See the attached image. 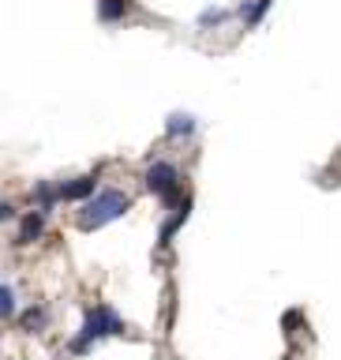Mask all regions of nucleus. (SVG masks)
<instances>
[{"label": "nucleus", "mask_w": 341, "mask_h": 360, "mask_svg": "<svg viewBox=\"0 0 341 360\" xmlns=\"http://www.w3.org/2000/svg\"><path fill=\"white\" fill-rule=\"evenodd\" d=\"M270 4H274V0H255V4H244V8H240V15L255 27V22L266 15V8H270Z\"/></svg>", "instance_id": "obj_10"}, {"label": "nucleus", "mask_w": 341, "mask_h": 360, "mask_svg": "<svg viewBox=\"0 0 341 360\" xmlns=\"http://www.w3.org/2000/svg\"><path fill=\"white\" fill-rule=\"evenodd\" d=\"M94 188H98V176L90 173V176H79L72 180V184H60V199H86V195H94Z\"/></svg>", "instance_id": "obj_5"}, {"label": "nucleus", "mask_w": 341, "mask_h": 360, "mask_svg": "<svg viewBox=\"0 0 341 360\" xmlns=\"http://www.w3.org/2000/svg\"><path fill=\"white\" fill-rule=\"evenodd\" d=\"M109 334H124V319L109 308V304H98L94 311H86V323H83V330H79V338L72 342V353H90V342L109 338Z\"/></svg>", "instance_id": "obj_2"}, {"label": "nucleus", "mask_w": 341, "mask_h": 360, "mask_svg": "<svg viewBox=\"0 0 341 360\" xmlns=\"http://www.w3.org/2000/svg\"><path fill=\"white\" fill-rule=\"evenodd\" d=\"M15 218V207H11V202H4V207H0V221H11Z\"/></svg>", "instance_id": "obj_13"}, {"label": "nucleus", "mask_w": 341, "mask_h": 360, "mask_svg": "<svg viewBox=\"0 0 341 360\" xmlns=\"http://www.w3.org/2000/svg\"><path fill=\"white\" fill-rule=\"evenodd\" d=\"M202 27H210V22H225V11H202Z\"/></svg>", "instance_id": "obj_12"}, {"label": "nucleus", "mask_w": 341, "mask_h": 360, "mask_svg": "<svg viewBox=\"0 0 341 360\" xmlns=\"http://www.w3.org/2000/svg\"><path fill=\"white\" fill-rule=\"evenodd\" d=\"M191 131H195V117H191V112H173V117L165 120V135H169V139H188Z\"/></svg>", "instance_id": "obj_6"}, {"label": "nucleus", "mask_w": 341, "mask_h": 360, "mask_svg": "<svg viewBox=\"0 0 341 360\" xmlns=\"http://www.w3.org/2000/svg\"><path fill=\"white\" fill-rule=\"evenodd\" d=\"M176 180H180V173H176L173 162H154L150 169H146V188L165 202L176 199Z\"/></svg>", "instance_id": "obj_3"}, {"label": "nucleus", "mask_w": 341, "mask_h": 360, "mask_svg": "<svg viewBox=\"0 0 341 360\" xmlns=\"http://www.w3.org/2000/svg\"><path fill=\"white\" fill-rule=\"evenodd\" d=\"M184 218H188V199L180 202V207L173 210V218H169V221L162 225V233H157V240H162V244H169V240H173V233L180 229V225H184Z\"/></svg>", "instance_id": "obj_8"}, {"label": "nucleus", "mask_w": 341, "mask_h": 360, "mask_svg": "<svg viewBox=\"0 0 341 360\" xmlns=\"http://www.w3.org/2000/svg\"><path fill=\"white\" fill-rule=\"evenodd\" d=\"M128 207H131V199L124 195V191H117V188L98 191L94 199H86L83 214H79V229H83V233H94V229H101V225L124 218V210H128Z\"/></svg>", "instance_id": "obj_1"}, {"label": "nucleus", "mask_w": 341, "mask_h": 360, "mask_svg": "<svg viewBox=\"0 0 341 360\" xmlns=\"http://www.w3.org/2000/svg\"><path fill=\"white\" fill-rule=\"evenodd\" d=\"M0 311H4V315H15V292H11V285L0 289Z\"/></svg>", "instance_id": "obj_11"}, {"label": "nucleus", "mask_w": 341, "mask_h": 360, "mask_svg": "<svg viewBox=\"0 0 341 360\" xmlns=\"http://www.w3.org/2000/svg\"><path fill=\"white\" fill-rule=\"evenodd\" d=\"M45 323H49V311H45V308H27L19 315V326H22V330H30V334L41 330Z\"/></svg>", "instance_id": "obj_9"}, {"label": "nucleus", "mask_w": 341, "mask_h": 360, "mask_svg": "<svg viewBox=\"0 0 341 360\" xmlns=\"http://www.w3.org/2000/svg\"><path fill=\"white\" fill-rule=\"evenodd\" d=\"M128 8H131V0H98V15L105 22L124 19V15H128Z\"/></svg>", "instance_id": "obj_7"}, {"label": "nucleus", "mask_w": 341, "mask_h": 360, "mask_svg": "<svg viewBox=\"0 0 341 360\" xmlns=\"http://www.w3.org/2000/svg\"><path fill=\"white\" fill-rule=\"evenodd\" d=\"M45 229V210H30L27 218L19 221V233H15V244H34Z\"/></svg>", "instance_id": "obj_4"}]
</instances>
